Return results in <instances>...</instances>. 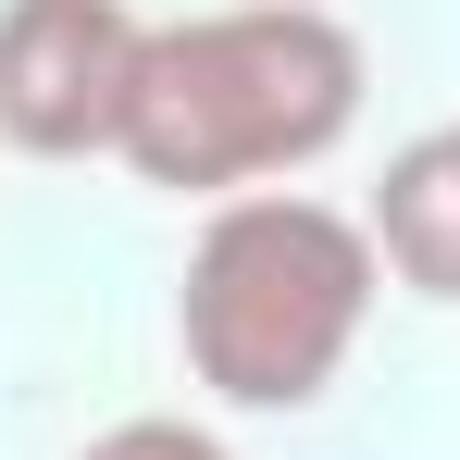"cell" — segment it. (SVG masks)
Instances as JSON below:
<instances>
[{
    "mask_svg": "<svg viewBox=\"0 0 460 460\" xmlns=\"http://www.w3.org/2000/svg\"><path fill=\"white\" fill-rule=\"evenodd\" d=\"M361 225H374L385 274H398L411 299L460 311V125H436V137H411V150L385 162V187H374Z\"/></svg>",
    "mask_w": 460,
    "mask_h": 460,
    "instance_id": "277c9868",
    "label": "cell"
},
{
    "mask_svg": "<svg viewBox=\"0 0 460 460\" xmlns=\"http://www.w3.org/2000/svg\"><path fill=\"white\" fill-rule=\"evenodd\" d=\"M75 460H236L212 423H174V411H150V423H112V436H87Z\"/></svg>",
    "mask_w": 460,
    "mask_h": 460,
    "instance_id": "5b68a950",
    "label": "cell"
},
{
    "mask_svg": "<svg viewBox=\"0 0 460 460\" xmlns=\"http://www.w3.org/2000/svg\"><path fill=\"white\" fill-rule=\"evenodd\" d=\"M374 287H385V249L361 212L299 199V187L212 199V225L187 249V287H174L187 374L225 411H311L349 374V349L374 323Z\"/></svg>",
    "mask_w": 460,
    "mask_h": 460,
    "instance_id": "7a4b0ae2",
    "label": "cell"
},
{
    "mask_svg": "<svg viewBox=\"0 0 460 460\" xmlns=\"http://www.w3.org/2000/svg\"><path fill=\"white\" fill-rule=\"evenodd\" d=\"M150 25L125 0H0V137L38 162L125 150Z\"/></svg>",
    "mask_w": 460,
    "mask_h": 460,
    "instance_id": "3957f363",
    "label": "cell"
},
{
    "mask_svg": "<svg viewBox=\"0 0 460 460\" xmlns=\"http://www.w3.org/2000/svg\"><path fill=\"white\" fill-rule=\"evenodd\" d=\"M349 125H361V38L323 0H225V13L150 25L125 162L137 187L174 199H249L311 174Z\"/></svg>",
    "mask_w": 460,
    "mask_h": 460,
    "instance_id": "6da1fadb",
    "label": "cell"
}]
</instances>
